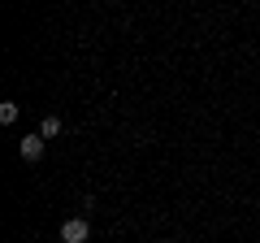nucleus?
I'll return each mask as SVG.
<instances>
[{"instance_id":"1","label":"nucleus","mask_w":260,"mask_h":243,"mask_svg":"<svg viewBox=\"0 0 260 243\" xmlns=\"http://www.w3.org/2000/svg\"><path fill=\"white\" fill-rule=\"evenodd\" d=\"M87 234H91V226H87L83 217H70V222H61V243H87Z\"/></svg>"},{"instance_id":"2","label":"nucleus","mask_w":260,"mask_h":243,"mask_svg":"<svg viewBox=\"0 0 260 243\" xmlns=\"http://www.w3.org/2000/svg\"><path fill=\"white\" fill-rule=\"evenodd\" d=\"M18 152H22V161H39L44 157V135H26V139L18 143Z\"/></svg>"},{"instance_id":"3","label":"nucleus","mask_w":260,"mask_h":243,"mask_svg":"<svg viewBox=\"0 0 260 243\" xmlns=\"http://www.w3.org/2000/svg\"><path fill=\"white\" fill-rule=\"evenodd\" d=\"M0 122H5V126H13V122H18V104H13V100L0 104Z\"/></svg>"},{"instance_id":"4","label":"nucleus","mask_w":260,"mask_h":243,"mask_svg":"<svg viewBox=\"0 0 260 243\" xmlns=\"http://www.w3.org/2000/svg\"><path fill=\"white\" fill-rule=\"evenodd\" d=\"M39 135H44V139H52V135H61V117H44V126H39Z\"/></svg>"}]
</instances>
